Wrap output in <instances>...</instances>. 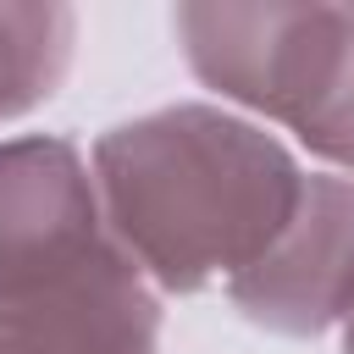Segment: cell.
<instances>
[{"instance_id":"cell-1","label":"cell","mask_w":354,"mask_h":354,"mask_svg":"<svg viewBox=\"0 0 354 354\" xmlns=\"http://www.w3.org/2000/svg\"><path fill=\"white\" fill-rule=\"evenodd\" d=\"M293 149L221 105H160L94 138L111 238L160 293H205L249 271L304 194Z\"/></svg>"},{"instance_id":"cell-2","label":"cell","mask_w":354,"mask_h":354,"mask_svg":"<svg viewBox=\"0 0 354 354\" xmlns=\"http://www.w3.org/2000/svg\"><path fill=\"white\" fill-rule=\"evenodd\" d=\"M171 28L205 88L282 122L310 155L354 171V6L188 0Z\"/></svg>"},{"instance_id":"cell-3","label":"cell","mask_w":354,"mask_h":354,"mask_svg":"<svg viewBox=\"0 0 354 354\" xmlns=\"http://www.w3.org/2000/svg\"><path fill=\"white\" fill-rule=\"evenodd\" d=\"M111 221L83 149L61 133L0 144V299L61 282L111 254Z\"/></svg>"},{"instance_id":"cell-4","label":"cell","mask_w":354,"mask_h":354,"mask_svg":"<svg viewBox=\"0 0 354 354\" xmlns=\"http://www.w3.org/2000/svg\"><path fill=\"white\" fill-rule=\"evenodd\" d=\"M243 321L277 337H321L354 310V177L310 171L277 243L227 282Z\"/></svg>"},{"instance_id":"cell-5","label":"cell","mask_w":354,"mask_h":354,"mask_svg":"<svg viewBox=\"0 0 354 354\" xmlns=\"http://www.w3.org/2000/svg\"><path fill=\"white\" fill-rule=\"evenodd\" d=\"M0 354H160V299L127 249L0 299Z\"/></svg>"},{"instance_id":"cell-6","label":"cell","mask_w":354,"mask_h":354,"mask_svg":"<svg viewBox=\"0 0 354 354\" xmlns=\"http://www.w3.org/2000/svg\"><path fill=\"white\" fill-rule=\"evenodd\" d=\"M77 44V11L61 0H0V122L39 111Z\"/></svg>"},{"instance_id":"cell-7","label":"cell","mask_w":354,"mask_h":354,"mask_svg":"<svg viewBox=\"0 0 354 354\" xmlns=\"http://www.w3.org/2000/svg\"><path fill=\"white\" fill-rule=\"evenodd\" d=\"M343 354H354V310L343 315Z\"/></svg>"}]
</instances>
